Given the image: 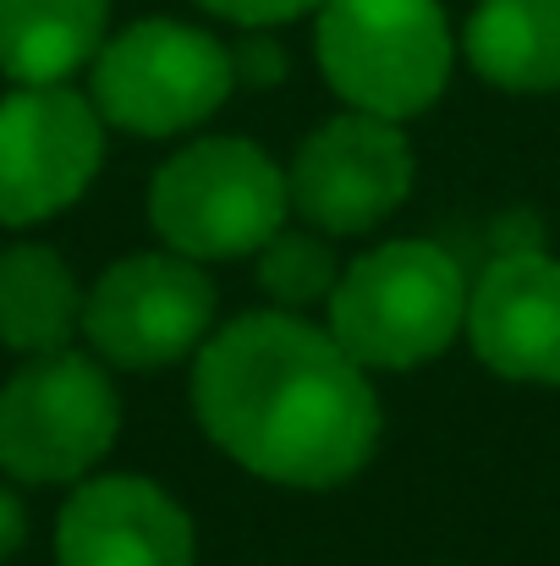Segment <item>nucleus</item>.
Here are the masks:
<instances>
[{"mask_svg": "<svg viewBox=\"0 0 560 566\" xmlns=\"http://www.w3.org/2000/svg\"><path fill=\"white\" fill-rule=\"evenodd\" d=\"M467 297L473 281L456 253L429 237H390L341 270L325 303V331L369 375H406L462 342Z\"/></svg>", "mask_w": 560, "mask_h": 566, "instance_id": "f03ea898", "label": "nucleus"}, {"mask_svg": "<svg viewBox=\"0 0 560 566\" xmlns=\"http://www.w3.org/2000/svg\"><path fill=\"white\" fill-rule=\"evenodd\" d=\"M55 566H198V528L166 484L88 473L55 517Z\"/></svg>", "mask_w": 560, "mask_h": 566, "instance_id": "9d476101", "label": "nucleus"}, {"mask_svg": "<svg viewBox=\"0 0 560 566\" xmlns=\"http://www.w3.org/2000/svg\"><path fill=\"white\" fill-rule=\"evenodd\" d=\"M341 253H336V237L314 231V226H281L258 253H253V281L258 292L270 297V308H286V314H308V308H325L336 281H341Z\"/></svg>", "mask_w": 560, "mask_h": 566, "instance_id": "2eb2a0df", "label": "nucleus"}, {"mask_svg": "<svg viewBox=\"0 0 560 566\" xmlns=\"http://www.w3.org/2000/svg\"><path fill=\"white\" fill-rule=\"evenodd\" d=\"M462 55L500 94H560V0H478Z\"/></svg>", "mask_w": 560, "mask_h": 566, "instance_id": "ddd939ff", "label": "nucleus"}, {"mask_svg": "<svg viewBox=\"0 0 560 566\" xmlns=\"http://www.w3.org/2000/svg\"><path fill=\"white\" fill-rule=\"evenodd\" d=\"M418 182V155L401 122L363 116V111H336L319 122L292 166V214L325 237H369L379 231Z\"/></svg>", "mask_w": 560, "mask_h": 566, "instance_id": "1a4fd4ad", "label": "nucleus"}, {"mask_svg": "<svg viewBox=\"0 0 560 566\" xmlns=\"http://www.w3.org/2000/svg\"><path fill=\"white\" fill-rule=\"evenodd\" d=\"M110 39V0H0V72L11 83H72Z\"/></svg>", "mask_w": 560, "mask_h": 566, "instance_id": "4468645a", "label": "nucleus"}, {"mask_svg": "<svg viewBox=\"0 0 560 566\" xmlns=\"http://www.w3.org/2000/svg\"><path fill=\"white\" fill-rule=\"evenodd\" d=\"M121 440V390L94 353H44L0 385V473L17 484H83Z\"/></svg>", "mask_w": 560, "mask_h": 566, "instance_id": "423d86ee", "label": "nucleus"}, {"mask_svg": "<svg viewBox=\"0 0 560 566\" xmlns=\"http://www.w3.org/2000/svg\"><path fill=\"white\" fill-rule=\"evenodd\" d=\"M236 94L231 44L182 17H138L110 33L88 66V99L105 127L133 138L198 133Z\"/></svg>", "mask_w": 560, "mask_h": 566, "instance_id": "39448f33", "label": "nucleus"}, {"mask_svg": "<svg viewBox=\"0 0 560 566\" xmlns=\"http://www.w3.org/2000/svg\"><path fill=\"white\" fill-rule=\"evenodd\" d=\"M105 116L72 83H11L0 99V226L66 214L105 166Z\"/></svg>", "mask_w": 560, "mask_h": 566, "instance_id": "6e6552de", "label": "nucleus"}, {"mask_svg": "<svg viewBox=\"0 0 560 566\" xmlns=\"http://www.w3.org/2000/svg\"><path fill=\"white\" fill-rule=\"evenodd\" d=\"M88 286L77 270L44 242L0 248V347L17 358L66 353L83 336Z\"/></svg>", "mask_w": 560, "mask_h": 566, "instance_id": "f8f14e48", "label": "nucleus"}, {"mask_svg": "<svg viewBox=\"0 0 560 566\" xmlns=\"http://www.w3.org/2000/svg\"><path fill=\"white\" fill-rule=\"evenodd\" d=\"M456 50L440 0H325L314 11V61L341 111L423 116L445 94Z\"/></svg>", "mask_w": 560, "mask_h": 566, "instance_id": "20e7f679", "label": "nucleus"}, {"mask_svg": "<svg viewBox=\"0 0 560 566\" xmlns=\"http://www.w3.org/2000/svg\"><path fill=\"white\" fill-rule=\"evenodd\" d=\"M231 66H236V88H275L286 77V50L270 28H242V39L231 44Z\"/></svg>", "mask_w": 560, "mask_h": 566, "instance_id": "dca6fc26", "label": "nucleus"}, {"mask_svg": "<svg viewBox=\"0 0 560 566\" xmlns=\"http://www.w3.org/2000/svg\"><path fill=\"white\" fill-rule=\"evenodd\" d=\"M192 6L231 28H286L297 17H314L325 0H192Z\"/></svg>", "mask_w": 560, "mask_h": 566, "instance_id": "f3484780", "label": "nucleus"}, {"mask_svg": "<svg viewBox=\"0 0 560 566\" xmlns=\"http://www.w3.org/2000/svg\"><path fill=\"white\" fill-rule=\"evenodd\" d=\"M214 314L220 292L209 281V264H192L171 248L127 253L88 286L83 342L105 369L155 375L198 358V347L214 336Z\"/></svg>", "mask_w": 560, "mask_h": 566, "instance_id": "0eeeda50", "label": "nucleus"}, {"mask_svg": "<svg viewBox=\"0 0 560 566\" xmlns=\"http://www.w3.org/2000/svg\"><path fill=\"white\" fill-rule=\"evenodd\" d=\"M292 220L286 166L236 133H209L177 149L149 182V226L160 248L192 264L253 259Z\"/></svg>", "mask_w": 560, "mask_h": 566, "instance_id": "7ed1b4c3", "label": "nucleus"}, {"mask_svg": "<svg viewBox=\"0 0 560 566\" xmlns=\"http://www.w3.org/2000/svg\"><path fill=\"white\" fill-rule=\"evenodd\" d=\"M187 396L203 440L281 490L352 484L384 434L373 375L325 325L286 308L214 325Z\"/></svg>", "mask_w": 560, "mask_h": 566, "instance_id": "f257e3e1", "label": "nucleus"}, {"mask_svg": "<svg viewBox=\"0 0 560 566\" xmlns=\"http://www.w3.org/2000/svg\"><path fill=\"white\" fill-rule=\"evenodd\" d=\"M462 336L489 375L560 390V259L545 248L489 253L473 281Z\"/></svg>", "mask_w": 560, "mask_h": 566, "instance_id": "9b49d317", "label": "nucleus"}, {"mask_svg": "<svg viewBox=\"0 0 560 566\" xmlns=\"http://www.w3.org/2000/svg\"><path fill=\"white\" fill-rule=\"evenodd\" d=\"M28 545V506L11 484H0V566Z\"/></svg>", "mask_w": 560, "mask_h": 566, "instance_id": "a211bd4d", "label": "nucleus"}]
</instances>
